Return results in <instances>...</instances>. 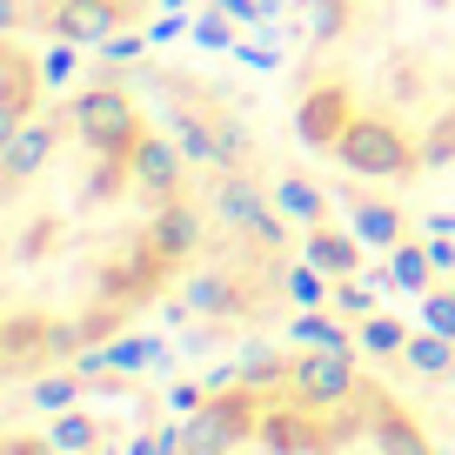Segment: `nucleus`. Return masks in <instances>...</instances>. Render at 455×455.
Masks as SVG:
<instances>
[{
  "mask_svg": "<svg viewBox=\"0 0 455 455\" xmlns=\"http://www.w3.org/2000/svg\"><path fill=\"white\" fill-rule=\"evenodd\" d=\"M7 382L74 362L148 315L208 242V208L128 81H87L7 134Z\"/></svg>",
  "mask_w": 455,
  "mask_h": 455,
  "instance_id": "f257e3e1",
  "label": "nucleus"
},
{
  "mask_svg": "<svg viewBox=\"0 0 455 455\" xmlns=\"http://www.w3.org/2000/svg\"><path fill=\"white\" fill-rule=\"evenodd\" d=\"M7 34H47V41H108L121 28H141L155 0H0Z\"/></svg>",
  "mask_w": 455,
  "mask_h": 455,
  "instance_id": "f03ea898",
  "label": "nucleus"
},
{
  "mask_svg": "<svg viewBox=\"0 0 455 455\" xmlns=\"http://www.w3.org/2000/svg\"><path fill=\"white\" fill-rule=\"evenodd\" d=\"M34 94H41V68H34V54H28V34H7V108H0L7 134L34 121Z\"/></svg>",
  "mask_w": 455,
  "mask_h": 455,
  "instance_id": "7ed1b4c3",
  "label": "nucleus"
},
{
  "mask_svg": "<svg viewBox=\"0 0 455 455\" xmlns=\"http://www.w3.org/2000/svg\"><path fill=\"white\" fill-rule=\"evenodd\" d=\"M0 455H54V442H41V435H20V428H14Z\"/></svg>",
  "mask_w": 455,
  "mask_h": 455,
  "instance_id": "20e7f679",
  "label": "nucleus"
},
{
  "mask_svg": "<svg viewBox=\"0 0 455 455\" xmlns=\"http://www.w3.org/2000/svg\"><path fill=\"white\" fill-rule=\"evenodd\" d=\"M369 341H375V348H395L402 328H395V322H369Z\"/></svg>",
  "mask_w": 455,
  "mask_h": 455,
  "instance_id": "39448f33",
  "label": "nucleus"
}]
</instances>
